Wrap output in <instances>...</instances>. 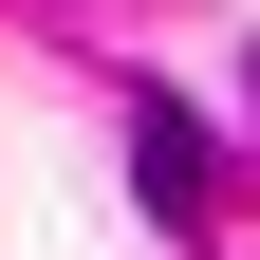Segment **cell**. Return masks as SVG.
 <instances>
[{"instance_id":"cell-1","label":"cell","mask_w":260,"mask_h":260,"mask_svg":"<svg viewBox=\"0 0 260 260\" xmlns=\"http://www.w3.org/2000/svg\"><path fill=\"white\" fill-rule=\"evenodd\" d=\"M130 168H149V223H186V242L223 223V149H205L186 93H130Z\"/></svg>"}]
</instances>
